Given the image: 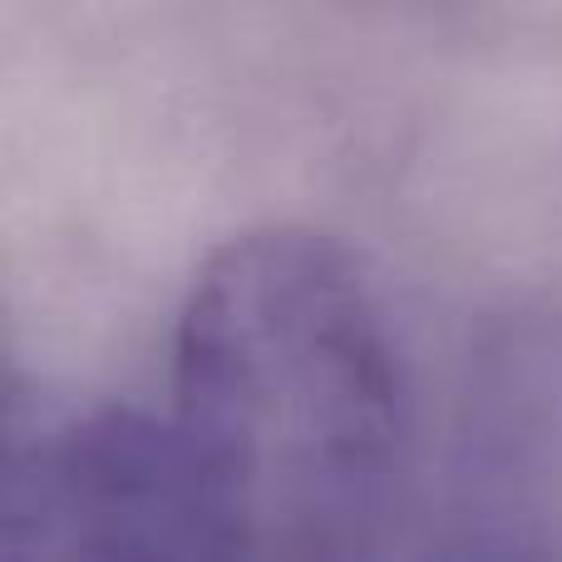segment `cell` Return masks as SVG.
<instances>
[{"instance_id":"cell-2","label":"cell","mask_w":562,"mask_h":562,"mask_svg":"<svg viewBox=\"0 0 562 562\" xmlns=\"http://www.w3.org/2000/svg\"><path fill=\"white\" fill-rule=\"evenodd\" d=\"M193 494L173 425L75 405L15 429L0 562H193Z\"/></svg>"},{"instance_id":"cell-3","label":"cell","mask_w":562,"mask_h":562,"mask_svg":"<svg viewBox=\"0 0 562 562\" xmlns=\"http://www.w3.org/2000/svg\"><path fill=\"white\" fill-rule=\"evenodd\" d=\"M429 562H562V548L533 524H479L454 533Z\"/></svg>"},{"instance_id":"cell-1","label":"cell","mask_w":562,"mask_h":562,"mask_svg":"<svg viewBox=\"0 0 562 562\" xmlns=\"http://www.w3.org/2000/svg\"><path fill=\"white\" fill-rule=\"evenodd\" d=\"M409 435L405 356L350 247L262 223L207 252L173 326L193 562H385Z\"/></svg>"}]
</instances>
